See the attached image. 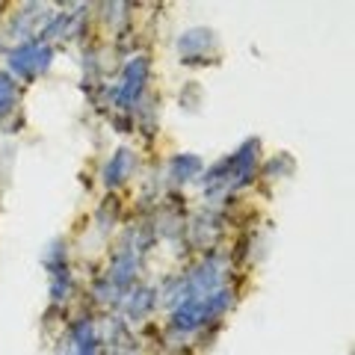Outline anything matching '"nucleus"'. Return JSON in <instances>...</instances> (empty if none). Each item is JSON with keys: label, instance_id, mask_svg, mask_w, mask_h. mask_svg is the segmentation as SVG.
<instances>
[{"label": "nucleus", "instance_id": "nucleus-1", "mask_svg": "<svg viewBox=\"0 0 355 355\" xmlns=\"http://www.w3.org/2000/svg\"><path fill=\"white\" fill-rule=\"evenodd\" d=\"M53 18V12L44 3H27L21 6V12L12 15L6 30H0V51L9 53L21 48L24 42H33L42 36V30L48 27V21Z\"/></svg>", "mask_w": 355, "mask_h": 355}, {"label": "nucleus", "instance_id": "nucleus-2", "mask_svg": "<svg viewBox=\"0 0 355 355\" xmlns=\"http://www.w3.org/2000/svg\"><path fill=\"white\" fill-rule=\"evenodd\" d=\"M151 80V60L146 53H137L125 62V71H121V80L113 86V104L121 113H130L137 110L142 92H146V83Z\"/></svg>", "mask_w": 355, "mask_h": 355}, {"label": "nucleus", "instance_id": "nucleus-3", "mask_svg": "<svg viewBox=\"0 0 355 355\" xmlns=\"http://www.w3.org/2000/svg\"><path fill=\"white\" fill-rule=\"evenodd\" d=\"M51 62H53V44H44L42 39L24 42L21 48L6 53L9 74L24 77V80H36V77H42L51 69Z\"/></svg>", "mask_w": 355, "mask_h": 355}, {"label": "nucleus", "instance_id": "nucleus-4", "mask_svg": "<svg viewBox=\"0 0 355 355\" xmlns=\"http://www.w3.org/2000/svg\"><path fill=\"white\" fill-rule=\"evenodd\" d=\"M42 263L44 270L51 272V299L53 302H65L71 293V266H69V252H65V243L62 240H53L48 249L42 254Z\"/></svg>", "mask_w": 355, "mask_h": 355}, {"label": "nucleus", "instance_id": "nucleus-5", "mask_svg": "<svg viewBox=\"0 0 355 355\" xmlns=\"http://www.w3.org/2000/svg\"><path fill=\"white\" fill-rule=\"evenodd\" d=\"M258 166H261V142L258 139H246L243 146L228 154V172H231V190H243L254 181L258 175Z\"/></svg>", "mask_w": 355, "mask_h": 355}, {"label": "nucleus", "instance_id": "nucleus-6", "mask_svg": "<svg viewBox=\"0 0 355 355\" xmlns=\"http://www.w3.org/2000/svg\"><path fill=\"white\" fill-rule=\"evenodd\" d=\"M216 44H219L216 30H210V27H190V30H184L181 36L175 39V51L181 53V62L196 65V62H202L207 53H214Z\"/></svg>", "mask_w": 355, "mask_h": 355}, {"label": "nucleus", "instance_id": "nucleus-7", "mask_svg": "<svg viewBox=\"0 0 355 355\" xmlns=\"http://www.w3.org/2000/svg\"><path fill=\"white\" fill-rule=\"evenodd\" d=\"M225 225V219H222L219 214H214V210H205L202 216L193 219V225H187V237H190V246L198 249V252H214L216 243L222 237V228Z\"/></svg>", "mask_w": 355, "mask_h": 355}, {"label": "nucleus", "instance_id": "nucleus-8", "mask_svg": "<svg viewBox=\"0 0 355 355\" xmlns=\"http://www.w3.org/2000/svg\"><path fill=\"white\" fill-rule=\"evenodd\" d=\"M133 169H137V151L128 148V146H121V148H116L113 157L104 163L101 184L107 187V190H116V187H121L133 175Z\"/></svg>", "mask_w": 355, "mask_h": 355}, {"label": "nucleus", "instance_id": "nucleus-9", "mask_svg": "<svg viewBox=\"0 0 355 355\" xmlns=\"http://www.w3.org/2000/svg\"><path fill=\"white\" fill-rule=\"evenodd\" d=\"M166 172H169L175 184H187V181H196V178L205 172V163L198 154H172Z\"/></svg>", "mask_w": 355, "mask_h": 355}, {"label": "nucleus", "instance_id": "nucleus-10", "mask_svg": "<svg viewBox=\"0 0 355 355\" xmlns=\"http://www.w3.org/2000/svg\"><path fill=\"white\" fill-rule=\"evenodd\" d=\"M154 302H157V291H151V287H130L128 291V317L130 320L148 317Z\"/></svg>", "mask_w": 355, "mask_h": 355}, {"label": "nucleus", "instance_id": "nucleus-11", "mask_svg": "<svg viewBox=\"0 0 355 355\" xmlns=\"http://www.w3.org/2000/svg\"><path fill=\"white\" fill-rule=\"evenodd\" d=\"M15 107H18V83L9 71H0V121L12 116Z\"/></svg>", "mask_w": 355, "mask_h": 355}, {"label": "nucleus", "instance_id": "nucleus-12", "mask_svg": "<svg viewBox=\"0 0 355 355\" xmlns=\"http://www.w3.org/2000/svg\"><path fill=\"white\" fill-rule=\"evenodd\" d=\"M293 169H296L293 157H291V154H284V151H282V154H275V157L263 166V175H266V178H291V175H293Z\"/></svg>", "mask_w": 355, "mask_h": 355}, {"label": "nucleus", "instance_id": "nucleus-13", "mask_svg": "<svg viewBox=\"0 0 355 355\" xmlns=\"http://www.w3.org/2000/svg\"><path fill=\"white\" fill-rule=\"evenodd\" d=\"M95 219H98V228H101V231H110V228H113V225H116V219H119V198H116V196L104 198V205L98 207Z\"/></svg>", "mask_w": 355, "mask_h": 355}]
</instances>
